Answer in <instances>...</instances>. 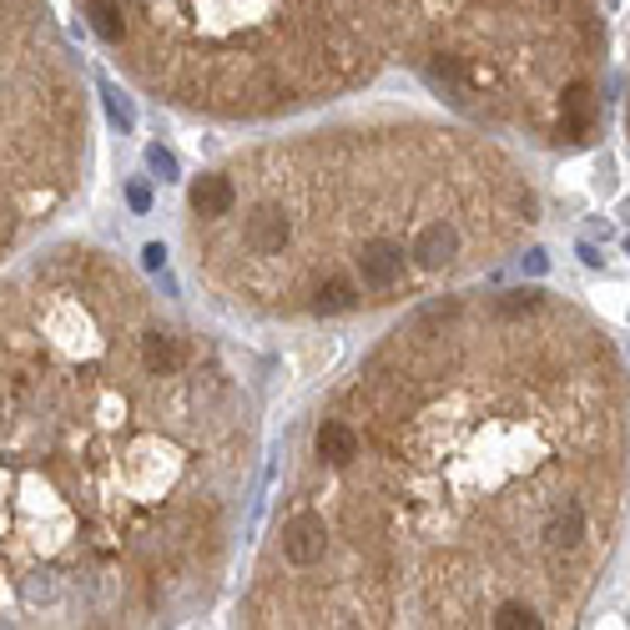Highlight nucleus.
Listing matches in <instances>:
<instances>
[{"label":"nucleus","mask_w":630,"mask_h":630,"mask_svg":"<svg viewBox=\"0 0 630 630\" xmlns=\"http://www.w3.org/2000/svg\"><path fill=\"white\" fill-rule=\"evenodd\" d=\"M535 227V177L499 136L379 106L212 162L187 192L182 248L227 313L348 323L460 293Z\"/></svg>","instance_id":"3"},{"label":"nucleus","mask_w":630,"mask_h":630,"mask_svg":"<svg viewBox=\"0 0 630 630\" xmlns=\"http://www.w3.org/2000/svg\"><path fill=\"white\" fill-rule=\"evenodd\" d=\"M92 167V96L46 0H0V268L40 242Z\"/></svg>","instance_id":"5"},{"label":"nucleus","mask_w":630,"mask_h":630,"mask_svg":"<svg viewBox=\"0 0 630 630\" xmlns=\"http://www.w3.org/2000/svg\"><path fill=\"white\" fill-rule=\"evenodd\" d=\"M111 67L167 111L277 121L414 71L464 121L539 146L595 136V0H71Z\"/></svg>","instance_id":"4"},{"label":"nucleus","mask_w":630,"mask_h":630,"mask_svg":"<svg viewBox=\"0 0 630 630\" xmlns=\"http://www.w3.org/2000/svg\"><path fill=\"white\" fill-rule=\"evenodd\" d=\"M630 510V373L580 302L444 293L293 439L237 616L273 630L575 626Z\"/></svg>","instance_id":"1"},{"label":"nucleus","mask_w":630,"mask_h":630,"mask_svg":"<svg viewBox=\"0 0 630 630\" xmlns=\"http://www.w3.org/2000/svg\"><path fill=\"white\" fill-rule=\"evenodd\" d=\"M263 424L233 354L96 242L0 268V626L212 610Z\"/></svg>","instance_id":"2"},{"label":"nucleus","mask_w":630,"mask_h":630,"mask_svg":"<svg viewBox=\"0 0 630 630\" xmlns=\"http://www.w3.org/2000/svg\"><path fill=\"white\" fill-rule=\"evenodd\" d=\"M626 127H630V102H626Z\"/></svg>","instance_id":"6"}]
</instances>
